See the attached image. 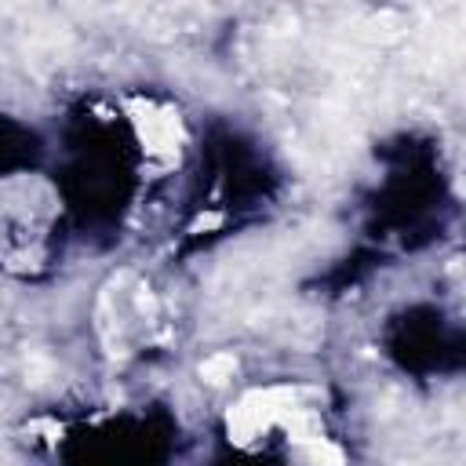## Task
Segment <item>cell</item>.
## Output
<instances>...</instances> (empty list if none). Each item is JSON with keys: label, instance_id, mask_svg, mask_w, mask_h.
Segmentation results:
<instances>
[{"label": "cell", "instance_id": "1", "mask_svg": "<svg viewBox=\"0 0 466 466\" xmlns=\"http://www.w3.org/2000/svg\"><path fill=\"white\" fill-rule=\"evenodd\" d=\"M302 390L291 386H269V390H248L229 411H226V430L237 444H251L255 437H262L269 426L280 422L284 411L299 408Z\"/></svg>", "mask_w": 466, "mask_h": 466}, {"label": "cell", "instance_id": "2", "mask_svg": "<svg viewBox=\"0 0 466 466\" xmlns=\"http://www.w3.org/2000/svg\"><path fill=\"white\" fill-rule=\"evenodd\" d=\"M131 120L142 138V149L153 157H171L178 149V113L153 102H131Z\"/></svg>", "mask_w": 466, "mask_h": 466}, {"label": "cell", "instance_id": "3", "mask_svg": "<svg viewBox=\"0 0 466 466\" xmlns=\"http://www.w3.org/2000/svg\"><path fill=\"white\" fill-rule=\"evenodd\" d=\"M280 426L288 430V437L295 441V444H313V441H320L324 437V426H320V415L317 411H309V408H291V411H284L280 415Z\"/></svg>", "mask_w": 466, "mask_h": 466}, {"label": "cell", "instance_id": "4", "mask_svg": "<svg viewBox=\"0 0 466 466\" xmlns=\"http://www.w3.org/2000/svg\"><path fill=\"white\" fill-rule=\"evenodd\" d=\"M233 371H237V357H233V353H211V357L200 364V379H204L208 386H226V382L233 379Z\"/></svg>", "mask_w": 466, "mask_h": 466}, {"label": "cell", "instance_id": "5", "mask_svg": "<svg viewBox=\"0 0 466 466\" xmlns=\"http://www.w3.org/2000/svg\"><path fill=\"white\" fill-rule=\"evenodd\" d=\"M306 455H309V462H313V466H346L342 448H339V444H331L328 437H320V441L306 444Z\"/></svg>", "mask_w": 466, "mask_h": 466}]
</instances>
